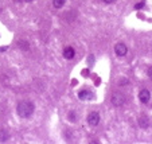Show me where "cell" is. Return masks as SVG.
I'll list each match as a JSON object with an SVG mask.
<instances>
[{
    "mask_svg": "<svg viewBox=\"0 0 152 144\" xmlns=\"http://www.w3.org/2000/svg\"><path fill=\"white\" fill-rule=\"evenodd\" d=\"M139 98H140V101L143 104H147L149 101V98H151V93H149L147 89H143L140 93H139Z\"/></svg>",
    "mask_w": 152,
    "mask_h": 144,
    "instance_id": "5b68a950",
    "label": "cell"
},
{
    "mask_svg": "<svg viewBox=\"0 0 152 144\" xmlns=\"http://www.w3.org/2000/svg\"><path fill=\"white\" fill-rule=\"evenodd\" d=\"M78 97H80V100H92L94 97V94L92 92H89V90H81L78 93Z\"/></svg>",
    "mask_w": 152,
    "mask_h": 144,
    "instance_id": "52a82bcc",
    "label": "cell"
},
{
    "mask_svg": "<svg viewBox=\"0 0 152 144\" xmlns=\"http://www.w3.org/2000/svg\"><path fill=\"white\" fill-rule=\"evenodd\" d=\"M23 1H32V0H23Z\"/></svg>",
    "mask_w": 152,
    "mask_h": 144,
    "instance_id": "e0dca14e",
    "label": "cell"
},
{
    "mask_svg": "<svg viewBox=\"0 0 152 144\" xmlns=\"http://www.w3.org/2000/svg\"><path fill=\"white\" fill-rule=\"evenodd\" d=\"M124 102H125V97H124L123 93H118V92L113 93V96H112V104L113 105H116V107H121Z\"/></svg>",
    "mask_w": 152,
    "mask_h": 144,
    "instance_id": "7a4b0ae2",
    "label": "cell"
},
{
    "mask_svg": "<svg viewBox=\"0 0 152 144\" xmlns=\"http://www.w3.org/2000/svg\"><path fill=\"white\" fill-rule=\"evenodd\" d=\"M74 55H75V51H74V49H73L72 46H67L66 49L63 50V57L66 58V59H73Z\"/></svg>",
    "mask_w": 152,
    "mask_h": 144,
    "instance_id": "8992f818",
    "label": "cell"
},
{
    "mask_svg": "<svg viewBox=\"0 0 152 144\" xmlns=\"http://www.w3.org/2000/svg\"><path fill=\"white\" fill-rule=\"evenodd\" d=\"M115 53L118 57H124V55L128 53V49H126V46L124 43H117L115 46Z\"/></svg>",
    "mask_w": 152,
    "mask_h": 144,
    "instance_id": "277c9868",
    "label": "cell"
},
{
    "mask_svg": "<svg viewBox=\"0 0 152 144\" xmlns=\"http://www.w3.org/2000/svg\"><path fill=\"white\" fill-rule=\"evenodd\" d=\"M148 75L152 78V67H149V69H148Z\"/></svg>",
    "mask_w": 152,
    "mask_h": 144,
    "instance_id": "9a60e30c",
    "label": "cell"
},
{
    "mask_svg": "<svg viewBox=\"0 0 152 144\" xmlns=\"http://www.w3.org/2000/svg\"><path fill=\"white\" fill-rule=\"evenodd\" d=\"M18 47H19L20 50H23V51H27V50L30 49V43L27 40H19V42H18Z\"/></svg>",
    "mask_w": 152,
    "mask_h": 144,
    "instance_id": "9c48e42d",
    "label": "cell"
},
{
    "mask_svg": "<svg viewBox=\"0 0 152 144\" xmlns=\"http://www.w3.org/2000/svg\"><path fill=\"white\" fill-rule=\"evenodd\" d=\"M63 4H65V0H53V6L55 8H62Z\"/></svg>",
    "mask_w": 152,
    "mask_h": 144,
    "instance_id": "8fae6325",
    "label": "cell"
},
{
    "mask_svg": "<svg viewBox=\"0 0 152 144\" xmlns=\"http://www.w3.org/2000/svg\"><path fill=\"white\" fill-rule=\"evenodd\" d=\"M8 137H10V135H8V132H7L6 129H0V141H1V143L7 141L8 140Z\"/></svg>",
    "mask_w": 152,
    "mask_h": 144,
    "instance_id": "30bf717a",
    "label": "cell"
},
{
    "mask_svg": "<svg viewBox=\"0 0 152 144\" xmlns=\"http://www.w3.org/2000/svg\"><path fill=\"white\" fill-rule=\"evenodd\" d=\"M34 110H35V107L31 101H20L19 104H18V108H16L18 115L23 118L30 117V116L34 113Z\"/></svg>",
    "mask_w": 152,
    "mask_h": 144,
    "instance_id": "6da1fadb",
    "label": "cell"
},
{
    "mask_svg": "<svg viewBox=\"0 0 152 144\" xmlns=\"http://www.w3.org/2000/svg\"><path fill=\"white\" fill-rule=\"evenodd\" d=\"M7 47H0V51H6Z\"/></svg>",
    "mask_w": 152,
    "mask_h": 144,
    "instance_id": "2e32d148",
    "label": "cell"
},
{
    "mask_svg": "<svg viewBox=\"0 0 152 144\" xmlns=\"http://www.w3.org/2000/svg\"><path fill=\"white\" fill-rule=\"evenodd\" d=\"M139 125H140L141 128H148V125H149V118L147 117V116H141V117L139 118Z\"/></svg>",
    "mask_w": 152,
    "mask_h": 144,
    "instance_id": "ba28073f",
    "label": "cell"
},
{
    "mask_svg": "<svg viewBox=\"0 0 152 144\" xmlns=\"http://www.w3.org/2000/svg\"><path fill=\"white\" fill-rule=\"evenodd\" d=\"M144 4H145V1H144V0H143V1H140V3H137V4H136V6H135V8H136V10H141V8H143V7H144Z\"/></svg>",
    "mask_w": 152,
    "mask_h": 144,
    "instance_id": "4fadbf2b",
    "label": "cell"
},
{
    "mask_svg": "<svg viewBox=\"0 0 152 144\" xmlns=\"http://www.w3.org/2000/svg\"><path fill=\"white\" fill-rule=\"evenodd\" d=\"M88 123H89V125H92V127L98 125V123H100V115H98L97 112L89 113V116H88Z\"/></svg>",
    "mask_w": 152,
    "mask_h": 144,
    "instance_id": "3957f363",
    "label": "cell"
},
{
    "mask_svg": "<svg viewBox=\"0 0 152 144\" xmlns=\"http://www.w3.org/2000/svg\"><path fill=\"white\" fill-rule=\"evenodd\" d=\"M104 3H108V4H110V3H113V1H116V0H102Z\"/></svg>",
    "mask_w": 152,
    "mask_h": 144,
    "instance_id": "5bb4252c",
    "label": "cell"
},
{
    "mask_svg": "<svg viewBox=\"0 0 152 144\" xmlns=\"http://www.w3.org/2000/svg\"><path fill=\"white\" fill-rule=\"evenodd\" d=\"M69 120L72 121V123H75V121H77V115H75L74 112H70L69 113Z\"/></svg>",
    "mask_w": 152,
    "mask_h": 144,
    "instance_id": "7c38bea8",
    "label": "cell"
}]
</instances>
